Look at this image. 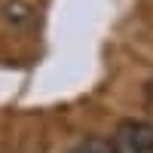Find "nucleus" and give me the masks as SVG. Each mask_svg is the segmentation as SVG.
Returning a JSON list of instances; mask_svg holds the SVG:
<instances>
[{"mask_svg": "<svg viewBox=\"0 0 153 153\" xmlns=\"http://www.w3.org/2000/svg\"><path fill=\"white\" fill-rule=\"evenodd\" d=\"M113 153H153V123L126 120L113 132Z\"/></svg>", "mask_w": 153, "mask_h": 153, "instance_id": "nucleus-1", "label": "nucleus"}, {"mask_svg": "<svg viewBox=\"0 0 153 153\" xmlns=\"http://www.w3.org/2000/svg\"><path fill=\"white\" fill-rule=\"evenodd\" d=\"M71 153H113V144L104 141V138H89V141H83L80 147H74Z\"/></svg>", "mask_w": 153, "mask_h": 153, "instance_id": "nucleus-2", "label": "nucleus"}, {"mask_svg": "<svg viewBox=\"0 0 153 153\" xmlns=\"http://www.w3.org/2000/svg\"><path fill=\"white\" fill-rule=\"evenodd\" d=\"M3 16H6L9 22H28V19H31V9L25 6V3H19V0H12V3L3 6Z\"/></svg>", "mask_w": 153, "mask_h": 153, "instance_id": "nucleus-3", "label": "nucleus"}, {"mask_svg": "<svg viewBox=\"0 0 153 153\" xmlns=\"http://www.w3.org/2000/svg\"><path fill=\"white\" fill-rule=\"evenodd\" d=\"M144 92H147V101H150V104H153V76H150V80H147V86H144Z\"/></svg>", "mask_w": 153, "mask_h": 153, "instance_id": "nucleus-4", "label": "nucleus"}]
</instances>
